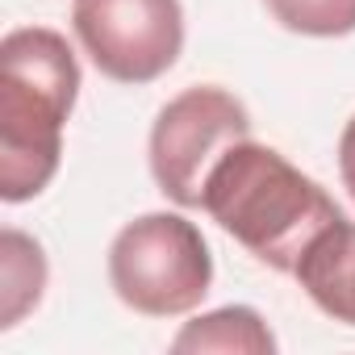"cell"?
<instances>
[{"mask_svg": "<svg viewBox=\"0 0 355 355\" xmlns=\"http://www.w3.org/2000/svg\"><path fill=\"white\" fill-rule=\"evenodd\" d=\"M201 209L259 263L288 276L305 247L343 218V209L318 180L301 175L280 150L255 138L234 142L214 163Z\"/></svg>", "mask_w": 355, "mask_h": 355, "instance_id": "1", "label": "cell"}, {"mask_svg": "<svg viewBox=\"0 0 355 355\" xmlns=\"http://www.w3.org/2000/svg\"><path fill=\"white\" fill-rule=\"evenodd\" d=\"M80 63L63 34L26 26L0 42V197L34 201L59 171Z\"/></svg>", "mask_w": 355, "mask_h": 355, "instance_id": "2", "label": "cell"}, {"mask_svg": "<svg viewBox=\"0 0 355 355\" xmlns=\"http://www.w3.org/2000/svg\"><path fill=\"white\" fill-rule=\"evenodd\" d=\"M109 284L134 313H193L214 284L209 243L180 214H142L121 226L109 247Z\"/></svg>", "mask_w": 355, "mask_h": 355, "instance_id": "3", "label": "cell"}, {"mask_svg": "<svg viewBox=\"0 0 355 355\" xmlns=\"http://www.w3.org/2000/svg\"><path fill=\"white\" fill-rule=\"evenodd\" d=\"M243 138H251V113L234 92L197 84L171 96L150 125V175L159 193L184 209H201L214 163Z\"/></svg>", "mask_w": 355, "mask_h": 355, "instance_id": "4", "label": "cell"}, {"mask_svg": "<svg viewBox=\"0 0 355 355\" xmlns=\"http://www.w3.org/2000/svg\"><path fill=\"white\" fill-rule=\"evenodd\" d=\"M71 30L101 76L150 84L184 51L180 0H76Z\"/></svg>", "mask_w": 355, "mask_h": 355, "instance_id": "5", "label": "cell"}, {"mask_svg": "<svg viewBox=\"0 0 355 355\" xmlns=\"http://www.w3.org/2000/svg\"><path fill=\"white\" fill-rule=\"evenodd\" d=\"M293 276L326 318L355 326V222L338 218L334 226H326L305 247Z\"/></svg>", "mask_w": 355, "mask_h": 355, "instance_id": "6", "label": "cell"}, {"mask_svg": "<svg viewBox=\"0 0 355 355\" xmlns=\"http://www.w3.org/2000/svg\"><path fill=\"white\" fill-rule=\"evenodd\" d=\"M171 351H243V355H272L276 334L251 305H226L201 313L171 338Z\"/></svg>", "mask_w": 355, "mask_h": 355, "instance_id": "7", "label": "cell"}, {"mask_svg": "<svg viewBox=\"0 0 355 355\" xmlns=\"http://www.w3.org/2000/svg\"><path fill=\"white\" fill-rule=\"evenodd\" d=\"M46 288V255L42 247L21 234V230H5L0 234V330L17 326Z\"/></svg>", "mask_w": 355, "mask_h": 355, "instance_id": "8", "label": "cell"}, {"mask_svg": "<svg viewBox=\"0 0 355 355\" xmlns=\"http://www.w3.org/2000/svg\"><path fill=\"white\" fill-rule=\"evenodd\" d=\"M268 13L305 38H343L355 34V0H263Z\"/></svg>", "mask_w": 355, "mask_h": 355, "instance_id": "9", "label": "cell"}, {"mask_svg": "<svg viewBox=\"0 0 355 355\" xmlns=\"http://www.w3.org/2000/svg\"><path fill=\"white\" fill-rule=\"evenodd\" d=\"M338 175H343V189L355 201V117L343 125V138H338Z\"/></svg>", "mask_w": 355, "mask_h": 355, "instance_id": "10", "label": "cell"}]
</instances>
